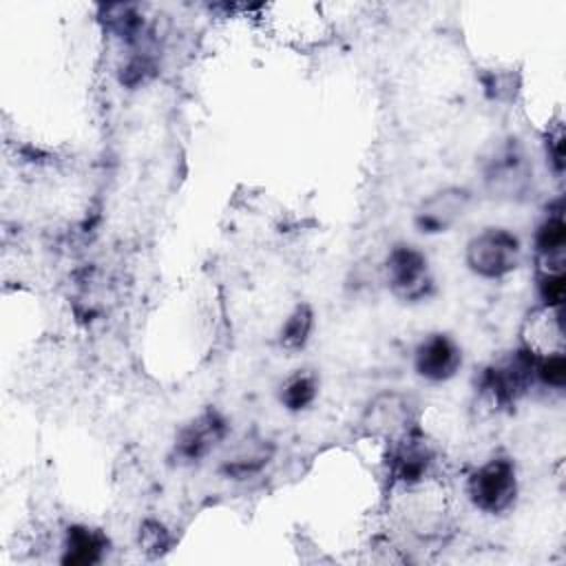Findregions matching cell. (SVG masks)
<instances>
[{
  "label": "cell",
  "instance_id": "6da1fadb",
  "mask_svg": "<svg viewBox=\"0 0 566 566\" xmlns=\"http://www.w3.org/2000/svg\"><path fill=\"white\" fill-rule=\"evenodd\" d=\"M535 382V354L524 345L482 369L478 389L491 407H513Z\"/></svg>",
  "mask_w": 566,
  "mask_h": 566
},
{
  "label": "cell",
  "instance_id": "7a4b0ae2",
  "mask_svg": "<svg viewBox=\"0 0 566 566\" xmlns=\"http://www.w3.org/2000/svg\"><path fill=\"white\" fill-rule=\"evenodd\" d=\"M467 495L471 504L486 515L509 511L517 497L515 462L506 455H495L480 464L467 480Z\"/></svg>",
  "mask_w": 566,
  "mask_h": 566
},
{
  "label": "cell",
  "instance_id": "3957f363",
  "mask_svg": "<svg viewBox=\"0 0 566 566\" xmlns=\"http://www.w3.org/2000/svg\"><path fill=\"white\" fill-rule=\"evenodd\" d=\"M464 259L473 274L497 281L517 270L522 243L517 234L506 228H486L467 243Z\"/></svg>",
  "mask_w": 566,
  "mask_h": 566
},
{
  "label": "cell",
  "instance_id": "277c9868",
  "mask_svg": "<svg viewBox=\"0 0 566 566\" xmlns=\"http://www.w3.org/2000/svg\"><path fill=\"white\" fill-rule=\"evenodd\" d=\"M385 281L405 303H420L433 294V276L424 252L416 245H394L385 259Z\"/></svg>",
  "mask_w": 566,
  "mask_h": 566
},
{
  "label": "cell",
  "instance_id": "5b68a950",
  "mask_svg": "<svg viewBox=\"0 0 566 566\" xmlns=\"http://www.w3.org/2000/svg\"><path fill=\"white\" fill-rule=\"evenodd\" d=\"M436 469V451L420 429H409L400 438L391 440L389 451V478L402 489L422 486Z\"/></svg>",
  "mask_w": 566,
  "mask_h": 566
},
{
  "label": "cell",
  "instance_id": "8992f818",
  "mask_svg": "<svg viewBox=\"0 0 566 566\" xmlns=\"http://www.w3.org/2000/svg\"><path fill=\"white\" fill-rule=\"evenodd\" d=\"M531 181V166L524 150L513 144H500L484 161V184L493 197H517Z\"/></svg>",
  "mask_w": 566,
  "mask_h": 566
},
{
  "label": "cell",
  "instance_id": "52a82bcc",
  "mask_svg": "<svg viewBox=\"0 0 566 566\" xmlns=\"http://www.w3.org/2000/svg\"><path fill=\"white\" fill-rule=\"evenodd\" d=\"M471 199V192L462 186L442 188L416 208L413 223L422 234H442L467 214Z\"/></svg>",
  "mask_w": 566,
  "mask_h": 566
},
{
  "label": "cell",
  "instance_id": "ba28073f",
  "mask_svg": "<svg viewBox=\"0 0 566 566\" xmlns=\"http://www.w3.org/2000/svg\"><path fill=\"white\" fill-rule=\"evenodd\" d=\"M226 436H228L226 418L214 409H206L203 413H199L195 420H190L179 429L172 453L184 464L199 462L219 442H223Z\"/></svg>",
  "mask_w": 566,
  "mask_h": 566
},
{
  "label": "cell",
  "instance_id": "9c48e42d",
  "mask_svg": "<svg viewBox=\"0 0 566 566\" xmlns=\"http://www.w3.org/2000/svg\"><path fill=\"white\" fill-rule=\"evenodd\" d=\"M462 367V349L447 334H429L413 352V369L429 382H447Z\"/></svg>",
  "mask_w": 566,
  "mask_h": 566
},
{
  "label": "cell",
  "instance_id": "30bf717a",
  "mask_svg": "<svg viewBox=\"0 0 566 566\" xmlns=\"http://www.w3.org/2000/svg\"><path fill=\"white\" fill-rule=\"evenodd\" d=\"M363 427L371 436H385L389 440L400 438L402 433L413 429L407 398L394 391L376 396L363 416Z\"/></svg>",
  "mask_w": 566,
  "mask_h": 566
},
{
  "label": "cell",
  "instance_id": "8fae6325",
  "mask_svg": "<svg viewBox=\"0 0 566 566\" xmlns=\"http://www.w3.org/2000/svg\"><path fill=\"white\" fill-rule=\"evenodd\" d=\"M108 551V537L93 526L73 524L66 528L64 548L60 562L66 566H93L104 559Z\"/></svg>",
  "mask_w": 566,
  "mask_h": 566
},
{
  "label": "cell",
  "instance_id": "7c38bea8",
  "mask_svg": "<svg viewBox=\"0 0 566 566\" xmlns=\"http://www.w3.org/2000/svg\"><path fill=\"white\" fill-rule=\"evenodd\" d=\"M533 245L539 261L537 270H564L566 223H564L562 210L546 214V219L535 228Z\"/></svg>",
  "mask_w": 566,
  "mask_h": 566
},
{
  "label": "cell",
  "instance_id": "4fadbf2b",
  "mask_svg": "<svg viewBox=\"0 0 566 566\" xmlns=\"http://www.w3.org/2000/svg\"><path fill=\"white\" fill-rule=\"evenodd\" d=\"M270 458H272V447L265 440H248L245 444L234 449V453L230 458L223 460L221 471L228 478L243 480V478L259 473L268 464Z\"/></svg>",
  "mask_w": 566,
  "mask_h": 566
},
{
  "label": "cell",
  "instance_id": "5bb4252c",
  "mask_svg": "<svg viewBox=\"0 0 566 566\" xmlns=\"http://www.w3.org/2000/svg\"><path fill=\"white\" fill-rule=\"evenodd\" d=\"M318 396V380L312 371L307 369H298L296 374H292L279 391V400L287 411H303L307 409Z\"/></svg>",
  "mask_w": 566,
  "mask_h": 566
},
{
  "label": "cell",
  "instance_id": "9a60e30c",
  "mask_svg": "<svg viewBox=\"0 0 566 566\" xmlns=\"http://www.w3.org/2000/svg\"><path fill=\"white\" fill-rule=\"evenodd\" d=\"M314 329V310L307 303H301L292 310L281 327V345L290 352L303 349Z\"/></svg>",
  "mask_w": 566,
  "mask_h": 566
},
{
  "label": "cell",
  "instance_id": "2e32d148",
  "mask_svg": "<svg viewBox=\"0 0 566 566\" xmlns=\"http://www.w3.org/2000/svg\"><path fill=\"white\" fill-rule=\"evenodd\" d=\"M535 380L562 389L566 385V358L564 352H551L544 356H535Z\"/></svg>",
  "mask_w": 566,
  "mask_h": 566
},
{
  "label": "cell",
  "instance_id": "e0dca14e",
  "mask_svg": "<svg viewBox=\"0 0 566 566\" xmlns=\"http://www.w3.org/2000/svg\"><path fill=\"white\" fill-rule=\"evenodd\" d=\"M537 294L544 307H562L566 298L564 270H537Z\"/></svg>",
  "mask_w": 566,
  "mask_h": 566
},
{
  "label": "cell",
  "instance_id": "ac0fdd59",
  "mask_svg": "<svg viewBox=\"0 0 566 566\" xmlns=\"http://www.w3.org/2000/svg\"><path fill=\"white\" fill-rule=\"evenodd\" d=\"M139 544L150 555H161L170 546V535L157 520H146L139 528Z\"/></svg>",
  "mask_w": 566,
  "mask_h": 566
},
{
  "label": "cell",
  "instance_id": "d6986e66",
  "mask_svg": "<svg viewBox=\"0 0 566 566\" xmlns=\"http://www.w3.org/2000/svg\"><path fill=\"white\" fill-rule=\"evenodd\" d=\"M546 153H548V159H551L555 172H562L564 170V135H562V128H557L553 135H548Z\"/></svg>",
  "mask_w": 566,
  "mask_h": 566
}]
</instances>
